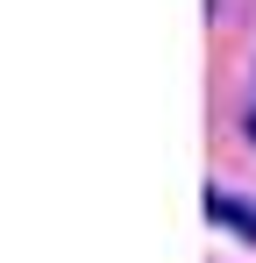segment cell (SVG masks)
<instances>
[{
    "mask_svg": "<svg viewBox=\"0 0 256 263\" xmlns=\"http://www.w3.org/2000/svg\"><path fill=\"white\" fill-rule=\"evenodd\" d=\"M207 206H213V220H221V228H235L242 242H256V206H249V199H235V192H213Z\"/></svg>",
    "mask_w": 256,
    "mask_h": 263,
    "instance_id": "obj_1",
    "label": "cell"
},
{
    "mask_svg": "<svg viewBox=\"0 0 256 263\" xmlns=\"http://www.w3.org/2000/svg\"><path fill=\"white\" fill-rule=\"evenodd\" d=\"M249 135H256V114H249Z\"/></svg>",
    "mask_w": 256,
    "mask_h": 263,
    "instance_id": "obj_2",
    "label": "cell"
}]
</instances>
